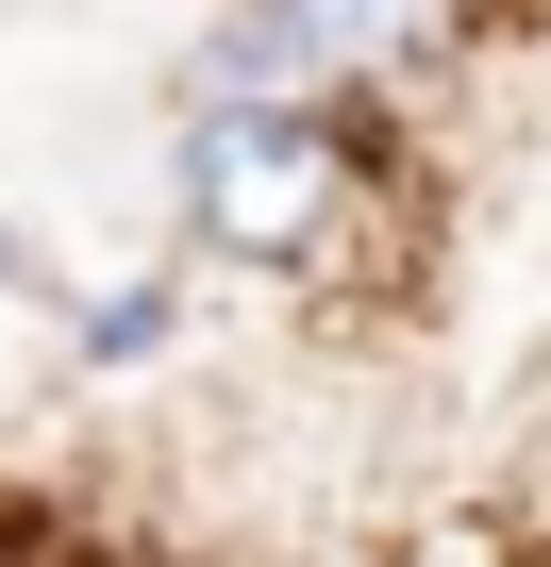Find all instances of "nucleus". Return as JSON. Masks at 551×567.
Here are the masks:
<instances>
[{
	"mask_svg": "<svg viewBox=\"0 0 551 567\" xmlns=\"http://www.w3.org/2000/svg\"><path fill=\"white\" fill-rule=\"evenodd\" d=\"M267 18L302 34V68H318L335 101H435V84H468L484 51L551 34V0H267Z\"/></svg>",
	"mask_w": 551,
	"mask_h": 567,
	"instance_id": "2",
	"label": "nucleus"
},
{
	"mask_svg": "<svg viewBox=\"0 0 551 567\" xmlns=\"http://www.w3.org/2000/svg\"><path fill=\"white\" fill-rule=\"evenodd\" d=\"M167 200H184V250L335 301L418 217V151H401V101H335V84L318 101H201L167 151Z\"/></svg>",
	"mask_w": 551,
	"mask_h": 567,
	"instance_id": "1",
	"label": "nucleus"
}]
</instances>
